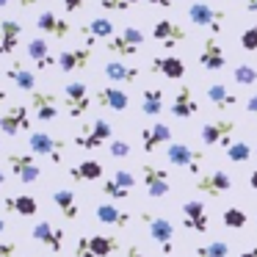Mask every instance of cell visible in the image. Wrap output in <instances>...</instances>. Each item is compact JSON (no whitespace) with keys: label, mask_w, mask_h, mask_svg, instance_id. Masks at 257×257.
Here are the masks:
<instances>
[{"label":"cell","mask_w":257,"mask_h":257,"mask_svg":"<svg viewBox=\"0 0 257 257\" xmlns=\"http://www.w3.org/2000/svg\"><path fill=\"white\" fill-rule=\"evenodd\" d=\"M17 254V243L14 240H0V257H14Z\"/></svg>","instance_id":"f6af8a7d"},{"label":"cell","mask_w":257,"mask_h":257,"mask_svg":"<svg viewBox=\"0 0 257 257\" xmlns=\"http://www.w3.org/2000/svg\"><path fill=\"white\" fill-rule=\"evenodd\" d=\"M183 227L196 235H205L210 229V213L202 199H188L183 202Z\"/></svg>","instance_id":"7c38bea8"},{"label":"cell","mask_w":257,"mask_h":257,"mask_svg":"<svg viewBox=\"0 0 257 257\" xmlns=\"http://www.w3.org/2000/svg\"><path fill=\"white\" fill-rule=\"evenodd\" d=\"M166 161L172 163V166L183 169V172L194 174V180H196L202 174V161H205V152L194 150V147H188V144H177V141H172V144L166 147Z\"/></svg>","instance_id":"7a4b0ae2"},{"label":"cell","mask_w":257,"mask_h":257,"mask_svg":"<svg viewBox=\"0 0 257 257\" xmlns=\"http://www.w3.org/2000/svg\"><path fill=\"white\" fill-rule=\"evenodd\" d=\"M194 188L199 191V194H207V196H213V199H218L221 194L232 191V177H229L227 172H221V169H210V172H202L199 177L194 180Z\"/></svg>","instance_id":"8fae6325"},{"label":"cell","mask_w":257,"mask_h":257,"mask_svg":"<svg viewBox=\"0 0 257 257\" xmlns=\"http://www.w3.org/2000/svg\"><path fill=\"white\" fill-rule=\"evenodd\" d=\"M102 174H105V166H102L100 161H80L78 166L69 169V177L75 180V183H97V180H102Z\"/></svg>","instance_id":"1f68e13d"},{"label":"cell","mask_w":257,"mask_h":257,"mask_svg":"<svg viewBox=\"0 0 257 257\" xmlns=\"http://www.w3.org/2000/svg\"><path fill=\"white\" fill-rule=\"evenodd\" d=\"M113 180H116L124 191H133L136 188V177L127 172V169H116V172H113Z\"/></svg>","instance_id":"b9f144b4"},{"label":"cell","mask_w":257,"mask_h":257,"mask_svg":"<svg viewBox=\"0 0 257 257\" xmlns=\"http://www.w3.org/2000/svg\"><path fill=\"white\" fill-rule=\"evenodd\" d=\"M61 102H64V111L69 113L72 119L86 116V111L91 108V94H89V86L83 80H69L61 91Z\"/></svg>","instance_id":"3957f363"},{"label":"cell","mask_w":257,"mask_h":257,"mask_svg":"<svg viewBox=\"0 0 257 257\" xmlns=\"http://www.w3.org/2000/svg\"><path fill=\"white\" fill-rule=\"evenodd\" d=\"M249 185H251V191H257V169L249 174Z\"/></svg>","instance_id":"f5cc1de1"},{"label":"cell","mask_w":257,"mask_h":257,"mask_svg":"<svg viewBox=\"0 0 257 257\" xmlns=\"http://www.w3.org/2000/svg\"><path fill=\"white\" fill-rule=\"evenodd\" d=\"M238 124L232 119H216V122H207L202 124L199 130V139L205 147H229V136L235 133Z\"/></svg>","instance_id":"5bb4252c"},{"label":"cell","mask_w":257,"mask_h":257,"mask_svg":"<svg viewBox=\"0 0 257 257\" xmlns=\"http://www.w3.org/2000/svg\"><path fill=\"white\" fill-rule=\"evenodd\" d=\"M169 113H172L174 119H191V116L199 113V102H196V97H194V91H191L188 83H180L174 100L169 102Z\"/></svg>","instance_id":"d6986e66"},{"label":"cell","mask_w":257,"mask_h":257,"mask_svg":"<svg viewBox=\"0 0 257 257\" xmlns=\"http://www.w3.org/2000/svg\"><path fill=\"white\" fill-rule=\"evenodd\" d=\"M94 216H97V221L108 224V227H130V221H133V216L127 210H122L119 205H111V202L97 205Z\"/></svg>","instance_id":"f546056e"},{"label":"cell","mask_w":257,"mask_h":257,"mask_svg":"<svg viewBox=\"0 0 257 257\" xmlns=\"http://www.w3.org/2000/svg\"><path fill=\"white\" fill-rule=\"evenodd\" d=\"M6 102H12V100H9V94H6V91L0 89V105H6Z\"/></svg>","instance_id":"9f6ffc18"},{"label":"cell","mask_w":257,"mask_h":257,"mask_svg":"<svg viewBox=\"0 0 257 257\" xmlns=\"http://www.w3.org/2000/svg\"><path fill=\"white\" fill-rule=\"evenodd\" d=\"M105 78L113 80V86H119V83H136V80L141 78V69L136 67V64H127V61L113 58V61L105 64Z\"/></svg>","instance_id":"4316f807"},{"label":"cell","mask_w":257,"mask_h":257,"mask_svg":"<svg viewBox=\"0 0 257 257\" xmlns=\"http://www.w3.org/2000/svg\"><path fill=\"white\" fill-rule=\"evenodd\" d=\"M80 36L86 39V47H94L97 42L113 39V36H116V25L108 17H94L91 23H86L83 28H80Z\"/></svg>","instance_id":"44dd1931"},{"label":"cell","mask_w":257,"mask_h":257,"mask_svg":"<svg viewBox=\"0 0 257 257\" xmlns=\"http://www.w3.org/2000/svg\"><path fill=\"white\" fill-rule=\"evenodd\" d=\"M108 152H111L113 158H127L130 155V144H127V141H122V139H116V141H111Z\"/></svg>","instance_id":"7bdbcfd3"},{"label":"cell","mask_w":257,"mask_h":257,"mask_svg":"<svg viewBox=\"0 0 257 257\" xmlns=\"http://www.w3.org/2000/svg\"><path fill=\"white\" fill-rule=\"evenodd\" d=\"M53 205L58 207V213H61L67 221H75V218L80 216V207H78V199H75V191H69V188H56V191H53Z\"/></svg>","instance_id":"d6a6232c"},{"label":"cell","mask_w":257,"mask_h":257,"mask_svg":"<svg viewBox=\"0 0 257 257\" xmlns=\"http://www.w3.org/2000/svg\"><path fill=\"white\" fill-rule=\"evenodd\" d=\"M113 136V127L108 119H94V122L83 124V127L78 130V136H75V147L78 150H100V147H105L108 141H111Z\"/></svg>","instance_id":"5b68a950"},{"label":"cell","mask_w":257,"mask_h":257,"mask_svg":"<svg viewBox=\"0 0 257 257\" xmlns=\"http://www.w3.org/2000/svg\"><path fill=\"white\" fill-rule=\"evenodd\" d=\"M152 39L158 42V45H163L166 50H174V47H180L185 39H188V34H185V28L180 23H174V20H158L155 28H152Z\"/></svg>","instance_id":"9a60e30c"},{"label":"cell","mask_w":257,"mask_h":257,"mask_svg":"<svg viewBox=\"0 0 257 257\" xmlns=\"http://www.w3.org/2000/svg\"><path fill=\"white\" fill-rule=\"evenodd\" d=\"M6 229H9V221H6V218H3V216H0V235L6 232Z\"/></svg>","instance_id":"11a10c76"},{"label":"cell","mask_w":257,"mask_h":257,"mask_svg":"<svg viewBox=\"0 0 257 257\" xmlns=\"http://www.w3.org/2000/svg\"><path fill=\"white\" fill-rule=\"evenodd\" d=\"M163 102H166V97H163V89H158V86H150V89H144V94H141V113L144 116H161L163 113Z\"/></svg>","instance_id":"836d02e7"},{"label":"cell","mask_w":257,"mask_h":257,"mask_svg":"<svg viewBox=\"0 0 257 257\" xmlns=\"http://www.w3.org/2000/svg\"><path fill=\"white\" fill-rule=\"evenodd\" d=\"M25 56L31 58V64H34L39 72H45V69H50V67H58V56H53V50H50L45 36L31 39L28 45H25Z\"/></svg>","instance_id":"ac0fdd59"},{"label":"cell","mask_w":257,"mask_h":257,"mask_svg":"<svg viewBox=\"0 0 257 257\" xmlns=\"http://www.w3.org/2000/svg\"><path fill=\"white\" fill-rule=\"evenodd\" d=\"M100 6L105 9V12H130V3L127 0H100Z\"/></svg>","instance_id":"ee69618b"},{"label":"cell","mask_w":257,"mask_h":257,"mask_svg":"<svg viewBox=\"0 0 257 257\" xmlns=\"http://www.w3.org/2000/svg\"><path fill=\"white\" fill-rule=\"evenodd\" d=\"M141 218L147 221L150 238L163 249V254H174V224L163 216H152V213H144Z\"/></svg>","instance_id":"30bf717a"},{"label":"cell","mask_w":257,"mask_h":257,"mask_svg":"<svg viewBox=\"0 0 257 257\" xmlns=\"http://www.w3.org/2000/svg\"><path fill=\"white\" fill-rule=\"evenodd\" d=\"M221 224L229 229H243L246 224H249V213L240 210V207H227V210L221 213Z\"/></svg>","instance_id":"d590c367"},{"label":"cell","mask_w":257,"mask_h":257,"mask_svg":"<svg viewBox=\"0 0 257 257\" xmlns=\"http://www.w3.org/2000/svg\"><path fill=\"white\" fill-rule=\"evenodd\" d=\"M28 147L34 155H42V158H50L53 163H64V155H67V144L56 136L45 133V130H36V133L28 136Z\"/></svg>","instance_id":"8992f818"},{"label":"cell","mask_w":257,"mask_h":257,"mask_svg":"<svg viewBox=\"0 0 257 257\" xmlns=\"http://www.w3.org/2000/svg\"><path fill=\"white\" fill-rule=\"evenodd\" d=\"M119 251L116 235H80L75 243V257H113Z\"/></svg>","instance_id":"6da1fadb"},{"label":"cell","mask_w":257,"mask_h":257,"mask_svg":"<svg viewBox=\"0 0 257 257\" xmlns=\"http://www.w3.org/2000/svg\"><path fill=\"white\" fill-rule=\"evenodd\" d=\"M25 130H31V108L25 102H12L9 111L0 113V133L20 136Z\"/></svg>","instance_id":"9c48e42d"},{"label":"cell","mask_w":257,"mask_h":257,"mask_svg":"<svg viewBox=\"0 0 257 257\" xmlns=\"http://www.w3.org/2000/svg\"><path fill=\"white\" fill-rule=\"evenodd\" d=\"M31 238L53 251H61L64 243H67V232L61 227H56L53 221H36L34 229H31Z\"/></svg>","instance_id":"e0dca14e"},{"label":"cell","mask_w":257,"mask_h":257,"mask_svg":"<svg viewBox=\"0 0 257 257\" xmlns=\"http://www.w3.org/2000/svg\"><path fill=\"white\" fill-rule=\"evenodd\" d=\"M240 47H243L246 53H254L257 50V23L249 25V28L240 34Z\"/></svg>","instance_id":"60d3db41"},{"label":"cell","mask_w":257,"mask_h":257,"mask_svg":"<svg viewBox=\"0 0 257 257\" xmlns=\"http://www.w3.org/2000/svg\"><path fill=\"white\" fill-rule=\"evenodd\" d=\"M23 36V25L17 20H0V56H14Z\"/></svg>","instance_id":"f1b7e54d"},{"label":"cell","mask_w":257,"mask_h":257,"mask_svg":"<svg viewBox=\"0 0 257 257\" xmlns=\"http://www.w3.org/2000/svg\"><path fill=\"white\" fill-rule=\"evenodd\" d=\"M238 257H257V246H251V249H246V251H240Z\"/></svg>","instance_id":"816d5d0a"},{"label":"cell","mask_w":257,"mask_h":257,"mask_svg":"<svg viewBox=\"0 0 257 257\" xmlns=\"http://www.w3.org/2000/svg\"><path fill=\"white\" fill-rule=\"evenodd\" d=\"M100 191L108 196V199H116V202H119V199H127V196H130V191H124V188H122V185H119L113 177H111V180H105Z\"/></svg>","instance_id":"ab89813d"},{"label":"cell","mask_w":257,"mask_h":257,"mask_svg":"<svg viewBox=\"0 0 257 257\" xmlns=\"http://www.w3.org/2000/svg\"><path fill=\"white\" fill-rule=\"evenodd\" d=\"M31 155H34V152H9V155H6L9 172H12L20 183H25V185L36 183V180L42 177V166Z\"/></svg>","instance_id":"ba28073f"},{"label":"cell","mask_w":257,"mask_h":257,"mask_svg":"<svg viewBox=\"0 0 257 257\" xmlns=\"http://www.w3.org/2000/svg\"><path fill=\"white\" fill-rule=\"evenodd\" d=\"M254 155H257V147H254Z\"/></svg>","instance_id":"91938a15"},{"label":"cell","mask_w":257,"mask_h":257,"mask_svg":"<svg viewBox=\"0 0 257 257\" xmlns=\"http://www.w3.org/2000/svg\"><path fill=\"white\" fill-rule=\"evenodd\" d=\"M6 78L12 80L20 91H31V94L36 91V75L31 72V67L25 61H20V58H14L6 67Z\"/></svg>","instance_id":"d4e9b609"},{"label":"cell","mask_w":257,"mask_h":257,"mask_svg":"<svg viewBox=\"0 0 257 257\" xmlns=\"http://www.w3.org/2000/svg\"><path fill=\"white\" fill-rule=\"evenodd\" d=\"M246 113H251V116H257V94H251L249 100H246Z\"/></svg>","instance_id":"7dc6e473"},{"label":"cell","mask_w":257,"mask_h":257,"mask_svg":"<svg viewBox=\"0 0 257 257\" xmlns=\"http://www.w3.org/2000/svg\"><path fill=\"white\" fill-rule=\"evenodd\" d=\"M196 257H229L227 240H210L205 246H196Z\"/></svg>","instance_id":"74e56055"},{"label":"cell","mask_w":257,"mask_h":257,"mask_svg":"<svg viewBox=\"0 0 257 257\" xmlns=\"http://www.w3.org/2000/svg\"><path fill=\"white\" fill-rule=\"evenodd\" d=\"M124 257H147V254H144V251H141L136 243H130L127 249H124Z\"/></svg>","instance_id":"c3c4849f"},{"label":"cell","mask_w":257,"mask_h":257,"mask_svg":"<svg viewBox=\"0 0 257 257\" xmlns=\"http://www.w3.org/2000/svg\"><path fill=\"white\" fill-rule=\"evenodd\" d=\"M163 144H172V127L169 124L152 122L147 127H141V150L144 152H155Z\"/></svg>","instance_id":"603a6c76"},{"label":"cell","mask_w":257,"mask_h":257,"mask_svg":"<svg viewBox=\"0 0 257 257\" xmlns=\"http://www.w3.org/2000/svg\"><path fill=\"white\" fill-rule=\"evenodd\" d=\"M141 183H144L147 194L152 199H163V196L172 191V183H169V169L152 166V163H144L141 166Z\"/></svg>","instance_id":"4fadbf2b"},{"label":"cell","mask_w":257,"mask_h":257,"mask_svg":"<svg viewBox=\"0 0 257 257\" xmlns=\"http://www.w3.org/2000/svg\"><path fill=\"white\" fill-rule=\"evenodd\" d=\"M199 67L207 69V72H221L227 67V53H224L221 42L216 36H207L202 42V50H199Z\"/></svg>","instance_id":"2e32d148"},{"label":"cell","mask_w":257,"mask_h":257,"mask_svg":"<svg viewBox=\"0 0 257 257\" xmlns=\"http://www.w3.org/2000/svg\"><path fill=\"white\" fill-rule=\"evenodd\" d=\"M94 102H97V105H102V108H111V111L119 113V111H127L130 97L124 94L119 86H102V89H97Z\"/></svg>","instance_id":"83f0119b"},{"label":"cell","mask_w":257,"mask_h":257,"mask_svg":"<svg viewBox=\"0 0 257 257\" xmlns=\"http://www.w3.org/2000/svg\"><path fill=\"white\" fill-rule=\"evenodd\" d=\"M188 20H191V25H196V28H207L213 36H218L221 28H224L227 14H224L221 9L207 6V3H191L188 6Z\"/></svg>","instance_id":"52a82bcc"},{"label":"cell","mask_w":257,"mask_h":257,"mask_svg":"<svg viewBox=\"0 0 257 257\" xmlns=\"http://www.w3.org/2000/svg\"><path fill=\"white\" fill-rule=\"evenodd\" d=\"M224 155H227L232 163H246L251 158V147L246 144V141H229V147L224 150Z\"/></svg>","instance_id":"8d00e7d4"},{"label":"cell","mask_w":257,"mask_h":257,"mask_svg":"<svg viewBox=\"0 0 257 257\" xmlns=\"http://www.w3.org/2000/svg\"><path fill=\"white\" fill-rule=\"evenodd\" d=\"M23 9H31V6H36V3H42V0H17Z\"/></svg>","instance_id":"f907efd6"},{"label":"cell","mask_w":257,"mask_h":257,"mask_svg":"<svg viewBox=\"0 0 257 257\" xmlns=\"http://www.w3.org/2000/svg\"><path fill=\"white\" fill-rule=\"evenodd\" d=\"M83 3H86V0H64V12H67V14H75L80 6H83Z\"/></svg>","instance_id":"bcb514c9"},{"label":"cell","mask_w":257,"mask_h":257,"mask_svg":"<svg viewBox=\"0 0 257 257\" xmlns=\"http://www.w3.org/2000/svg\"><path fill=\"white\" fill-rule=\"evenodd\" d=\"M207 100H210L218 111H229V108L238 105L235 91H229L224 83H210V86H207Z\"/></svg>","instance_id":"e575fe53"},{"label":"cell","mask_w":257,"mask_h":257,"mask_svg":"<svg viewBox=\"0 0 257 257\" xmlns=\"http://www.w3.org/2000/svg\"><path fill=\"white\" fill-rule=\"evenodd\" d=\"M3 183H6V172L0 169V188H3Z\"/></svg>","instance_id":"6f0895ef"},{"label":"cell","mask_w":257,"mask_h":257,"mask_svg":"<svg viewBox=\"0 0 257 257\" xmlns=\"http://www.w3.org/2000/svg\"><path fill=\"white\" fill-rule=\"evenodd\" d=\"M3 207H6L9 213L23 216V218H31V216H36V213H39V202H36V196H31V194L6 196V199H3Z\"/></svg>","instance_id":"4dcf8cb0"},{"label":"cell","mask_w":257,"mask_h":257,"mask_svg":"<svg viewBox=\"0 0 257 257\" xmlns=\"http://www.w3.org/2000/svg\"><path fill=\"white\" fill-rule=\"evenodd\" d=\"M144 39H147L144 31H141V28H133V25H130V28L119 31L113 39L105 42V50L111 53V56H119V61H122V58H133L136 53L144 47Z\"/></svg>","instance_id":"277c9868"},{"label":"cell","mask_w":257,"mask_h":257,"mask_svg":"<svg viewBox=\"0 0 257 257\" xmlns=\"http://www.w3.org/2000/svg\"><path fill=\"white\" fill-rule=\"evenodd\" d=\"M150 6H158V9H172V3L174 0H147Z\"/></svg>","instance_id":"681fc988"},{"label":"cell","mask_w":257,"mask_h":257,"mask_svg":"<svg viewBox=\"0 0 257 257\" xmlns=\"http://www.w3.org/2000/svg\"><path fill=\"white\" fill-rule=\"evenodd\" d=\"M246 12H254L257 14V0H246Z\"/></svg>","instance_id":"db71d44e"},{"label":"cell","mask_w":257,"mask_h":257,"mask_svg":"<svg viewBox=\"0 0 257 257\" xmlns=\"http://www.w3.org/2000/svg\"><path fill=\"white\" fill-rule=\"evenodd\" d=\"M91 64V47H75V50H64L58 53V69L61 72H78L86 69Z\"/></svg>","instance_id":"484cf974"},{"label":"cell","mask_w":257,"mask_h":257,"mask_svg":"<svg viewBox=\"0 0 257 257\" xmlns=\"http://www.w3.org/2000/svg\"><path fill=\"white\" fill-rule=\"evenodd\" d=\"M9 6V0H0V9H6Z\"/></svg>","instance_id":"680465c9"},{"label":"cell","mask_w":257,"mask_h":257,"mask_svg":"<svg viewBox=\"0 0 257 257\" xmlns=\"http://www.w3.org/2000/svg\"><path fill=\"white\" fill-rule=\"evenodd\" d=\"M150 69L161 75L163 80H183L185 78V64L177 56H155L150 61Z\"/></svg>","instance_id":"cb8c5ba5"},{"label":"cell","mask_w":257,"mask_h":257,"mask_svg":"<svg viewBox=\"0 0 257 257\" xmlns=\"http://www.w3.org/2000/svg\"><path fill=\"white\" fill-rule=\"evenodd\" d=\"M36 28L45 36H53V39H69V36H72L69 20L58 17V14H53V12H42L39 17H36Z\"/></svg>","instance_id":"7402d4cb"},{"label":"cell","mask_w":257,"mask_h":257,"mask_svg":"<svg viewBox=\"0 0 257 257\" xmlns=\"http://www.w3.org/2000/svg\"><path fill=\"white\" fill-rule=\"evenodd\" d=\"M58 102L61 100H58L56 94H50V91H34L28 108L39 122H53V119L58 116Z\"/></svg>","instance_id":"ffe728a7"},{"label":"cell","mask_w":257,"mask_h":257,"mask_svg":"<svg viewBox=\"0 0 257 257\" xmlns=\"http://www.w3.org/2000/svg\"><path fill=\"white\" fill-rule=\"evenodd\" d=\"M232 80L238 86H254L257 83V69L251 67V64H238V67L232 69Z\"/></svg>","instance_id":"f35d334b"}]
</instances>
